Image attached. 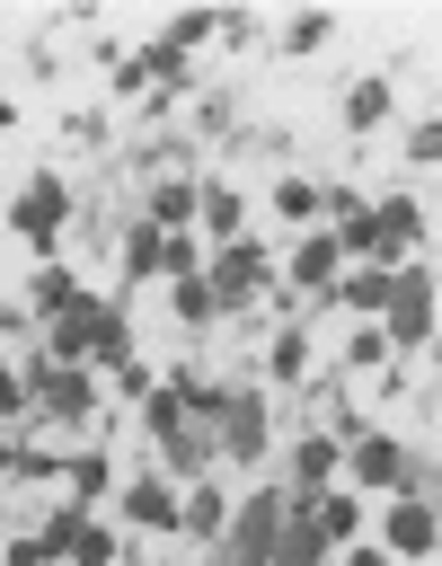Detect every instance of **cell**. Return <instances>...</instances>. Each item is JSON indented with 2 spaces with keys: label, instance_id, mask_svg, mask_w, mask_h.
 Returning a JSON list of instances; mask_svg holds the SVG:
<instances>
[{
  "label": "cell",
  "instance_id": "cell-26",
  "mask_svg": "<svg viewBox=\"0 0 442 566\" xmlns=\"http://www.w3.org/2000/svg\"><path fill=\"white\" fill-rule=\"evenodd\" d=\"M44 557H53L44 539H9V566H44Z\"/></svg>",
  "mask_w": 442,
  "mask_h": 566
},
{
  "label": "cell",
  "instance_id": "cell-17",
  "mask_svg": "<svg viewBox=\"0 0 442 566\" xmlns=\"http://www.w3.org/2000/svg\"><path fill=\"white\" fill-rule=\"evenodd\" d=\"M177 522H186V531H212V539H221V522H230V504H221L212 486H194V495L177 504Z\"/></svg>",
  "mask_w": 442,
  "mask_h": 566
},
{
  "label": "cell",
  "instance_id": "cell-28",
  "mask_svg": "<svg viewBox=\"0 0 442 566\" xmlns=\"http://www.w3.org/2000/svg\"><path fill=\"white\" fill-rule=\"evenodd\" d=\"M345 566H389V557H380V548H354V557H345Z\"/></svg>",
  "mask_w": 442,
  "mask_h": 566
},
{
  "label": "cell",
  "instance_id": "cell-4",
  "mask_svg": "<svg viewBox=\"0 0 442 566\" xmlns=\"http://www.w3.org/2000/svg\"><path fill=\"white\" fill-rule=\"evenodd\" d=\"M212 416H221V451H239V460H256V451H265V398H248V389H239V398H221Z\"/></svg>",
  "mask_w": 442,
  "mask_h": 566
},
{
  "label": "cell",
  "instance_id": "cell-19",
  "mask_svg": "<svg viewBox=\"0 0 442 566\" xmlns=\"http://www.w3.org/2000/svg\"><path fill=\"white\" fill-rule=\"evenodd\" d=\"M274 212H283V221H318V186L283 177V186H274Z\"/></svg>",
  "mask_w": 442,
  "mask_h": 566
},
{
  "label": "cell",
  "instance_id": "cell-20",
  "mask_svg": "<svg viewBox=\"0 0 442 566\" xmlns=\"http://www.w3.org/2000/svg\"><path fill=\"white\" fill-rule=\"evenodd\" d=\"M71 301H80V283H71L62 265H44V274H35V310L53 318V310H71Z\"/></svg>",
  "mask_w": 442,
  "mask_h": 566
},
{
  "label": "cell",
  "instance_id": "cell-2",
  "mask_svg": "<svg viewBox=\"0 0 442 566\" xmlns=\"http://www.w3.org/2000/svg\"><path fill=\"white\" fill-rule=\"evenodd\" d=\"M256 283H265V248H230V256L203 274V292H212V318H221V310H239V301H256Z\"/></svg>",
  "mask_w": 442,
  "mask_h": 566
},
{
  "label": "cell",
  "instance_id": "cell-21",
  "mask_svg": "<svg viewBox=\"0 0 442 566\" xmlns=\"http://www.w3.org/2000/svg\"><path fill=\"white\" fill-rule=\"evenodd\" d=\"M380 106H389V88H380V80H354V97H345V124H380Z\"/></svg>",
  "mask_w": 442,
  "mask_h": 566
},
{
  "label": "cell",
  "instance_id": "cell-13",
  "mask_svg": "<svg viewBox=\"0 0 442 566\" xmlns=\"http://www.w3.org/2000/svg\"><path fill=\"white\" fill-rule=\"evenodd\" d=\"M354 478H362V486H389V478H407V460H398V442H380V433H371V442L354 451Z\"/></svg>",
  "mask_w": 442,
  "mask_h": 566
},
{
  "label": "cell",
  "instance_id": "cell-9",
  "mask_svg": "<svg viewBox=\"0 0 442 566\" xmlns=\"http://www.w3.org/2000/svg\"><path fill=\"white\" fill-rule=\"evenodd\" d=\"M327 301H345V310H389V265H354V274H336Z\"/></svg>",
  "mask_w": 442,
  "mask_h": 566
},
{
  "label": "cell",
  "instance_id": "cell-5",
  "mask_svg": "<svg viewBox=\"0 0 442 566\" xmlns=\"http://www.w3.org/2000/svg\"><path fill=\"white\" fill-rule=\"evenodd\" d=\"M336 274H345L336 239H301V248H292V283H301V292H318V301H327V292H336Z\"/></svg>",
  "mask_w": 442,
  "mask_h": 566
},
{
  "label": "cell",
  "instance_id": "cell-14",
  "mask_svg": "<svg viewBox=\"0 0 442 566\" xmlns=\"http://www.w3.org/2000/svg\"><path fill=\"white\" fill-rule=\"evenodd\" d=\"M265 371H274V380L292 389V380L309 371V336H301V327H283V336H274V354H265Z\"/></svg>",
  "mask_w": 442,
  "mask_h": 566
},
{
  "label": "cell",
  "instance_id": "cell-10",
  "mask_svg": "<svg viewBox=\"0 0 442 566\" xmlns=\"http://www.w3.org/2000/svg\"><path fill=\"white\" fill-rule=\"evenodd\" d=\"M159 239H177L186 221H194V186H150V212H141Z\"/></svg>",
  "mask_w": 442,
  "mask_h": 566
},
{
  "label": "cell",
  "instance_id": "cell-16",
  "mask_svg": "<svg viewBox=\"0 0 442 566\" xmlns=\"http://www.w3.org/2000/svg\"><path fill=\"white\" fill-rule=\"evenodd\" d=\"M327 469H336V442H318V433H309V442L292 451V478H301V495H318V486H327Z\"/></svg>",
  "mask_w": 442,
  "mask_h": 566
},
{
  "label": "cell",
  "instance_id": "cell-15",
  "mask_svg": "<svg viewBox=\"0 0 442 566\" xmlns=\"http://www.w3.org/2000/svg\"><path fill=\"white\" fill-rule=\"evenodd\" d=\"M141 424H150L159 442H177V433H186V398H177V389H150V398H141Z\"/></svg>",
  "mask_w": 442,
  "mask_h": 566
},
{
  "label": "cell",
  "instance_id": "cell-8",
  "mask_svg": "<svg viewBox=\"0 0 442 566\" xmlns=\"http://www.w3.org/2000/svg\"><path fill=\"white\" fill-rule=\"evenodd\" d=\"M318 557H327V531L309 513H292V531H274V548H265V566H318Z\"/></svg>",
  "mask_w": 442,
  "mask_h": 566
},
{
  "label": "cell",
  "instance_id": "cell-1",
  "mask_svg": "<svg viewBox=\"0 0 442 566\" xmlns=\"http://www.w3.org/2000/svg\"><path fill=\"white\" fill-rule=\"evenodd\" d=\"M424 336H433V274L407 265V274H389V354H415Z\"/></svg>",
  "mask_w": 442,
  "mask_h": 566
},
{
  "label": "cell",
  "instance_id": "cell-11",
  "mask_svg": "<svg viewBox=\"0 0 442 566\" xmlns=\"http://www.w3.org/2000/svg\"><path fill=\"white\" fill-rule=\"evenodd\" d=\"M194 221H212V239H239V221H248V203H239L230 186H203V195H194Z\"/></svg>",
  "mask_w": 442,
  "mask_h": 566
},
{
  "label": "cell",
  "instance_id": "cell-12",
  "mask_svg": "<svg viewBox=\"0 0 442 566\" xmlns=\"http://www.w3.org/2000/svg\"><path fill=\"white\" fill-rule=\"evenodd\" d=\"M371 221H380V248H407V239L424 230V212H415V195H389V203H380Z\"/></svg>",
  "mask_w": 442,
  "mask_h": 566
},
{
  "label": "cell",
  "instance_id": "cell-23",
  "mask_svg": "<svg viewBox=\"0 0 442 566\" xmlns=\"http://www.w3.org/2000/svg\"><path fill=\"white\" fill-rule=\"evenodd\" d=\"M177 318H186V327H203V318H212V292H203V274H194V283H177Z\"/></svg>",
  "mask_w": 442,
  "mask_h": 566
},
{
  "label": "cell",
  "instance_id": "cell-29",
  "mask_svg": "<svg viewBox=\"0 0 442 566\" xmlns=\"http://www.w3.org/2000/svg\"><path fill=\"white\" fill-rule=\"evenodd\" d=\"M9 124H18V106H9V97H0V133H9Z\"/></svg>",
  "mask_w": 442,
  "mask_h": 566
},
{
  "label": "cell",
  "instance_id": "cell-24",
  "mask_svg": "<svg viewBox=\"0 0 442 566\" xmlns=\"http://www.w3.org/2000/svg\"><path fill=\"white\" fill-rule=\"evenodd\" d=\"M71 486H80V495H71V504H88V495H97V486H106V460H97V451H80V460H71Z\"/></svg>",
  "mask_w": 442,
  "mask_h": 566
},
{
  "label": "cell",
  "instance_id": "cell-27",
  "mask_svg": "<svg viewBox=\"0 0 442 566\" xmlns=\"http://www.w3.org/2000/svg\"><path fill=\"white\" fill-rule=\"evenodd\" d=\"M18 398H27V380H18V371H0V416H9Z\"/></svg>",
  "mask_w": 442,
  "mask_h": 566
},
{
  "label": "cell",
  "instance_id": "cell-6",
  "mask_svg": "<svg viewBox=\"0 0 442 566\" xmlns=\"http://www.w3.org/2000/svg\"><path fill=\"white\" fill-rule=\"evenodd\" d=\"M124 522H133V531H168V522H177V486L133 478V486H124Z\"/></svg>",
  "mask_w": 442,
  "mask_h": 566
},
{
  "label": "cell",
  "instance_id": "cell-25",
  "mask_svg": "<svg viewBox=\"0 0 442 566\" xmlns=\"http://www.w3.org/2000/svg\"><path fill=\"white\" fill-rule=\"evenodd\" d=\"M407 159H415V168H433V159H442V124H433V115L415 124V142H407Z\"/></svg>",
  "mask_w": 442,
  "mask_h": 566
},
{
  "label": "cell",
  "instance_id": "cell-3",
  "mask_svg": "<svg viewBox=\"0 0 442 566\" xmlns=\"http://www.w3.org/2000/svg\"><path fill=\"white\" fill-rule=\"evenodd\" d=\"M62 212H71V186H62V177H35V186L18 195V212H9V221H18L27 239H53V230H62Z\"/></svg>",
  "mask_w": 442,
  "mask_h": 566
},
{
  "label": "cell",
  "instance_id": "cell-7",
  "mask_svg": "<svg viewBox=\"0 0 442 566\" xmlns=\"http://www.w3.org/2000/svg\"><path fill=\"white\" fill-rule=\"evenodd\" d=\"M389 548H398V557H433V504H424V495H398V513H389Z\"/></svg>",
  "mask_w": 442,
  "mask_h": 566
},
{
  "label": "cell",
  "instance_id": "cell-22",
  "mask_svg": "<svg viewBox=\"0 0 442 566\" xmlns=\"http://www.w3.org/2000/svg\"><path fill=\"white\" fill-rule=\"evenodd\" d=\"M345 363H354V371H380V363H389V336H380V327H354Z\"/></svg>",
  "mask_w": 442,
  "mask_h": 566
},
{
  "label": "cell",
  "instance_id": "cell-18",
  "mask_svg": "<svg viewBox=\"0 0 442 566\" xmlns=\"http://www.w3.org/2000/svg\"><path fill=\"white\" fill-rule=\"evenodd\" d=\"M159 256H168V239H159V230L141 221V230L124 239V265H133V283H141V274H159Z\"/></svg>",
  "mask_w": 442,
  "mask_h": 566
}]
</instances>
